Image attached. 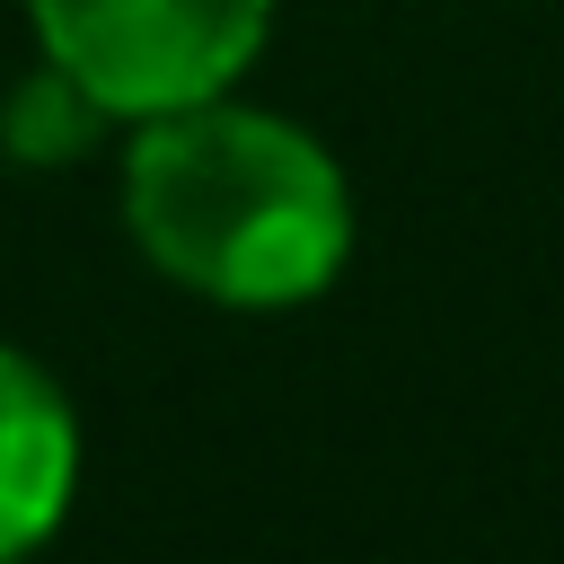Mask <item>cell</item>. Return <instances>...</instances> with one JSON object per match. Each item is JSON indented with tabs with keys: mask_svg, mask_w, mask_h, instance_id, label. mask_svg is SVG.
<instances>
[{
	"mask_svg": "<svg viewBox=\"0 0 564 564\" xmlns=\"http://www.w3.org/2000/svg\"><path fill=\"white\" fill-rule=\"evenodd\" d=\"M35 18L88 106L167 115L247 70L273 0H35Z\"/></svg>",
	"mask_w": 564,
	"mask_h": 564,
	"instance_id": "obj_2",
	"label": "cell"
},
{
	"mask_svg": "<svg viewBox=\"0 0 564 564\" xmlns=\"http://www.w3.org/2000/svg\"><path fill=\"white\" fill-rule=\"evenodd\" d=\"M132 238L203 300H308L344 256V176L326 150L247 106H167L123 167Z\"/></svg>",
	"mask_w": 564,
	"mask_h": 564,
	"instance_id": "obj_1",
	"label": "cell"
},
{
	"mask_svg": "<svg viewBox=\"0 0 564 564\" xmlns=\"http://www.w3.org/2000/svg\"><path fill=\"white\" fill-rule=\"evenodd\" d=\"M70 494V414L44 370L0 352V564H18Z\"/></svg>",
	"mask_w": 564,
	"mask_h": 564,
	"instance_id": "obj_3",
	"label": "cell"
}]
</instances>
